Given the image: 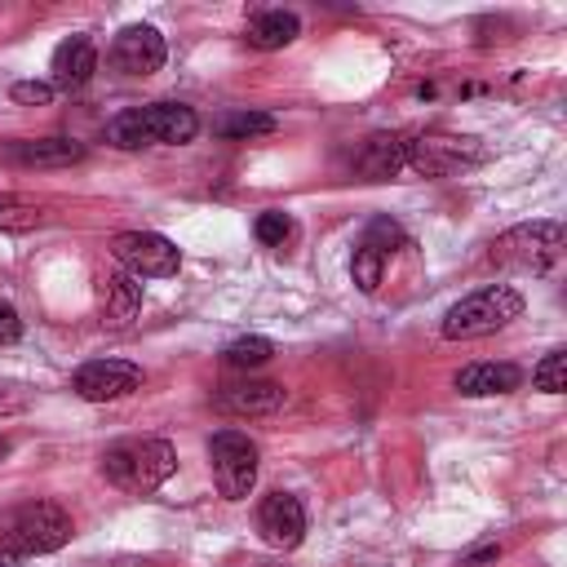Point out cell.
<instances>
[{
  "label": "cell",
  "instance_id": "10",
  "mask_svg": "<svg viewBox=\"0 0 567 567\" xmlns=\"http://www.w3.org/2000/svg\"><path fill=\"white\" fill-rule=\"evenodd\" d=\"M164 58H168L164 35H159L155 27H146V22L124 27V31L115 35V44H111V62H115L124 75H155V71L164 66Z\"/></svg>",
  "mask_w": 567,
  "mask_h": 567
},
{
  "label": "cell",
  "instance_id": "23",
  "mask_svg": "<svg viewBox=\"0 0 567 567\" xmlns=\"http://www.w3.org/2000/svg\"><path fill=\"white\" fill-rule=\"evenodd\" d=\"M381 270H385V257H381L377 248L359 244V248H354V261H350V275H354V284H359L363 292H377V284H381Z\"/></svg>",
  "mask_w": 567,
  "mask_h": 567
},
{
  "label": "cell",
  "instance_id": "7",
  "mask_svg": "<svg viewBox=\"0 0 567 567\" xmlns=\"http://www.w3.org/2000/svg\"><path fill=\"white\" fill-rule=\"evenodd\" d=\"M208 461H213V478L217 492L226 501H244L257 483V443L239 430H217L208 439Z\"/></svg>",
  "mask_w": 567,
  "mask_h": 567
},
{
  "label": "cell",
  "instance_id": "28",
  "mask_svg": "<svg viewBox=\"0 0 567 567\" xmlns=\"http://www.w3.org/2000/svg\"><path fill=\"white\" fill-rule=\"evenodd\" d=\"M18 337H22V319L9 301H0V346H13Z\"/></svg>",
  "mask_w": 567,
  "mask_h": 567
},
{
  "label": "cell",
  "instance_id": "8",
  "mask_svg": "<svg viewBox=\"0 0 567 567\" xmlns=\"http://www.w3.org/2000/svg\"><path fill=\"white\" fill-rule=\"evenodd\" d=\"M111 257L133 279H164V275H177V266H182V252L173 248V239H164L155 230H124V235H115L111 239Z\"/></svg>",
  "mask_w": 567,
  "mask_h": 567
},
{
  "label": "cell",
  "instance_id": "16",
  "mask_svg": "<svg viewBox=\"0 0 567 567\" xmlns=\"http://www.w3.org/2000/svg\"><path fill=\"white\" fill-rule=\"evenodd\" d=\"M4 159L18 168H66L84 159V146L71 137H35V142H9Z\"/></svg>",
  "mask_w": 567,
  "mask_h": 567
},
{
  "label": "cell",
  "instance_id": "12",
  "mask_svg": "<svg viewBox=\"0 0 567 567\" xmlns=\"http://www.w3.org/2000/svg\"><path fill=\"white\" fill-rule=\"evenodd\" d=\"M284 399H288L284 385H275V381H252V377L226 381V385L217 390V408L230 412V416H270V412L284 408Z\"/></svg>",
  "mask_w": 567,
  "mask_h": 567
},
{
  "label": "cell",
  "instance_id": "22",
  "mask_svg": "<svg viewBox=\"0 0 567 567\" xmlns=\"http://www.w3.org/2000/svg\"><path fill=\"white\" fill-rule=\"evenodd\" d=\"M532 385L545 390V394H563V390H567V354H563V350H549V354L532 368Z\"/></svg>",
  "mask_w": 567,
  "mask_h": 567
},
{
  "label": "cell",
  "instance_id": "13",
  "mask_svg": "<svg viewBox=\"0 0 567 567\" xmlns=\"http://www.w3.org/2000/svg\"><path fill=\"white\" fill-rule=\"evenodd\" d=\"M49 71H53V89H84L89 80H93V71H97V44L89 40V35H66L58 49H53V62H49Z\"/></svg>",
  "mask_w": 567,
  "mask_h": 567
},
{
  "label": "cell",
  "instance_id": "21",
  "mask_svg": "<svg viewBox=\"0 0 567 567\" xmlns=\"http://www.w3.org/2000/svg\"><path fill=\"white\" fill-rule=\"evenodd\" d=\"M270 354H275V341H266V337H239L226 346L230 368H261V363H270Z\"/></svg>",
  "mask_w": 567,
  "mask_h": 567
},
{
  "label": "cell",
  "instance_id": "25",
  "mask_svg": "<svg viewBox=\"0 0 567 567\" xmlns=\"http://www.w3.org/2000/svg\"><path fill=\"white\" fill-rule=\"evenodd\" d=\"M252 230H257V239H261V244H284V239L292 235V217H288V213H279V208H266V213L257 217V226H252Z\"/></svg>",
  "mask_w": 567,
  "mask_h": 567
},
{
  "label": "cell",
  "instance_id": "27",
  "mask_svg": "<svg viewBox=\"0 0 567 567\" xmlns=\"http://www.w3.org/2000/svg\"><path fill=\"white\" fill-rule=\"evenodd\" d=\"M31 390L27 385H18V381H0V416H18V412H27L31 408Z\"/></svg>",
  "mask_w": 567,
  "mask_h": 567
},
{
  "label": "cell",
  "instance_id": "17",
  "mask_svg": "<svg viewBox=\"0 0 567 567\" xmlns=\"http://www.w3.org/2000/svg\"><path fill=\"white\" fill-rule=\"evenodd\" d=\"M465 399H487V394H509V390H518L523 385V368L518 363H496V359H483V363H470V368H461L456 372V381H452Z\"/></svg>",
  "mask_w": 567,
  "mask_h": 567
},
{
  "label": "cell",
  "instance_id": "3",
  "mask_svg": "<svg viewBox=\"0 0 567 567\" xmlns=\"http://www.w3.org/2000/svg\"><path fill=\"white\" fill-rule=\"evenodd\" d=\"M523 315V292L509 284H487L470 297H461L447 315H443V337L447 341H474V337H492L505 323H514Z\"/></svg>",
  "mask_w": 567,
  "mask_h": 567
},
{
  "label": "cell",
  "instance_id": "14",
  "mask_svg": "<svg viewBox=\"0 0 567 567\" xmlns=\"http://www.w3.org/2000/svg\"><path fill=\"white\" fill-rule=\"evenodd\" d=\"M97 306L106 328H128L133 315L142 310V279H133L128 270H106L97 279Z\"/></svg>",
  "mask_w": 567,
  "mask_h": 567
},
{
  "label": "cell",
  "instance_id": "24",
  "mask_svg": "<svg viewBox=\"0 0 567 567\" xmlns=\"http://www.w3.org/2000/svg\"><path fill=\"white\" fill-rule=\"evenodd\" d=\"M363 244L377 248L381 257H390V252L403 244V230H399V221H390V217H372L368 230H363Z\"/></svg>",
  "mask_w": 567,
  "mask_h": 567
},
{
  "label": "cell",
  "instance_id": "11",
  "mask_svg": "<svg viewBox=\"0 0 567 567\" xmlns=\"http://www.w3.org/2000/svg\"><path fill=\"white\" fill-rule=\"evenodd\" d=\"M257 532L275 545V549H297L306 536V509L292 492H270L257 509Z\"/></svg>",
  "mask_w": 567,
  "mask_h": 567
},
{
  "label": "cell",
  "instance_id": "31",
  "mask_svg": "<svg viewBox=\"0 0 567 567\" xmlns=\"http://www.w3.org/2000/svg\"><path fill=\"white\" fill-rule=\"evenodd\" d=\"M266 567H270V563H266Z\"/></svg>",
  "mask_w": 567,
  "mask_h": 567
},
{
  "label": "cell",
  "instance_id": "26",
  "mask_svg": "<svg viewBox=\"0 0 567 567\" xmlns=\"http://www.w3.org/2000/svg\"><path fill=\"white\" fill-rule=\"evenodd\" d=\"M53 93H58V89H53L49 80H18V84L9 89V97L22 102V106H49Z\"/></svg>",
  "mask_w": 567,
  "mask_h": 567
},
{
  "label": "cell",
  "instance_id": "2",
  "mask_svg": "<svg viewBox=\"0 0 567 567\" xmlns=\"http://www.w3.org/2000/svg\"><path fill=\"white\" fill-rule=\"evenodd\" d=\"M177 470V452L168 439H120L102 452V474L120 492H155Z\"/></svg>",
  "mask_w": 567,
  "mask_h": 567
},
{
  "label": "cell",
  "instance_id": "6",
  "mask_svg": "<svg viewBox=\"0 0 567 567\" xmlns=\"http://www.w3.org/2000/svg\"><path fill=\"white\" fill-rule=\"evenodd\" d=\"M487 159L478 137H456V133H421L408 137V168L416 177H456L465 168H478Z\"/></svg>",
  "mask_w": 567,
  "mask_h": 567
},
{
  "label": "cell",
  "instance_id": "18",
  "mask_svg": "<svg viewBox=\"0 0 567 567\" xmlns=\"http://www.w3.org/2000/svg\"><path fill=\"white\" fill-rule=\"evenodd\" d=\"M301 35V18L292 13V9H261V13H252L248 18V27H244V40L252 44V49H284V44H292Z\"/></svg>",
  "mask_w": 567,
  "mask_h": 567
},
{
  "label": "cell",
  "instance_id": "1",
  "mask_svg": "<svg viewBox=\"0 0 567 567\" xmlns=\"http://www.w3.org/2000/svg\"><path fill=\"white\" fill-rule=\"evenodd\" d=\"M199 133V115L186 106V102H151V106H133V111H120L111 124H106V137L124 151H137V146H182Z\"/></svg>",
  "mask_w": 567,
  "mask_h": 567
},
{
  "label": "cell",
  "instance_id": "29",
  "mask_svg": "<svg viewBox=\"0 0 567 567\" xmlns=\"http://www.w3.org/2000/svg\"><path fill=\"white\" fill-rule=\"evenodd\" d=\"M501 549L496 545H487V549H478V554H470V558H461V567H478V563H487V558H496Z\"/></svg>",
  "mask_w": 567,
  "mask_h": 567
},
{
  "label": "cell",
  "instance_id": "15",
  "mask_svg": "<svg viewBox=\"0 0 567 567\" xmlns=\"http://www.w3.org/2000/svg\"><path fill=\"white\" fill-rule=\"evenodd\" d=\"M408 164V137L403 133H372L359 151H354V173L363 182H385Z\"/></svg>",
  "mask_w": 567,
  "mask_h": 567
},
{
  "label": "cell",
  "instance_id": "4",
  "mask_svg": "<svg viewBox=\"0 0 567 567\" xmlns=\"http://www.w3.org/2000/svg\"><path fill=\"white\" fill-rule=\"evenodd\" d=\"M66 540H71V514L62 505H53V501H27L4 523V549H13L18 558L53 554Z\"/></svg>",
  "mask_w": 567,
  "mask_h": 567
},
{
  "label": "cell",
  "instance_id": "19",
  "mask_svg": "<svg viewBox=\"0 0 567 567\" xmlns=\"http://www.w3.org/2000/svg\"><path fill=\"white\" fill-rule=\"evenodd\" d=\"M213 128L226 142H244V137H257V133H275V115H266V111H230Z\"/></svg>",
  "mask_w": 567,
  "mask_h": 567
},
{
  "label": "cell",
  "instance_id": "20",
  "mask_svg": "<svg viewBox=\"0 0 567 567\" xmlns=\"http://www.w3.org/2000/svg\"><path fill=\"white\" fill-rule=\"evenodd\" d=\"M44 221V204L27 195H0V230H35Z\"/></svg>",
  "mask_w": 567,
  "mask_h": 567
},
{
  "label": "cell",
  "instance_id": "30",
  "mask_svg": "<svg viewBox=\"0 0 567 567\" xmlns=\"http://www.w3.org/2000/svg\"><path fill=\"white\" fill-rule=\"evenodd\" d=\"M0 567H18V554L13 549H0Z\"/></svg>",
  "mask_w": 567,
  "mask_h": 567
},
{
  "label": "cell",
  "instance_id": "5",
  "mask_svg": "<svg viewBox=\"0 0 567 567\" xmlns=\"http://www.w3.org/2000/svg\"><path fill=\"white\" fill-rule=\"evenodd\" d=\"M558 257H563V221H523L505 230L487 252L492 266H514L532 275H545Z\"/></svg>",
  "mask_w": 567,
  "mask_h": 567
},
{
  "label": "cell",
  "instance_id": "9",
  "mask_svg": "<svg viewBox=\"0 0 567 567\" xmlns=\"http://www.w3.org/2000/svg\"><path fill=\"white\" fill-rule=\"evenodd\" d=\"M142 385V368L128 363V359H93L84 363L75 377H71V390L89 403H111V399H124Z\"/></svg>",
  "mask_w": 567,
  "mask_h": 567
}]
</instances>
